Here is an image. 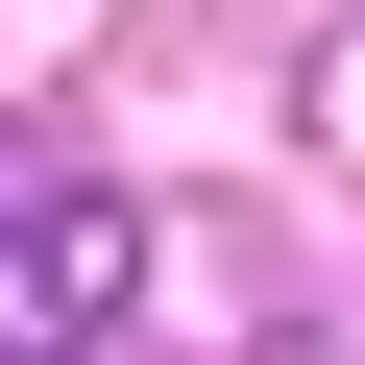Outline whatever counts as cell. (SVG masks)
<instances>
[{
	"label": "cell",
	"mask_w": 365,
	"mask_h": 365,
	"mask_svg": "<svg viewBox=\"0 0 365 365\" xmlns=\"http://www.w3.org/2000/svg\"><path fill=\"white\" fill-rule=\"evenodd\" d=\"M146 317V195L98 170H0V365H98Z\"/></svg>",
	"instance_id": "6da1fadb"
}]
</instances>
